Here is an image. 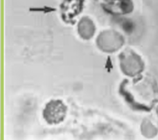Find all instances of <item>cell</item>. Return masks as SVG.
Listing matches in <instances>:
<instances>
[{"label":"cell","mask_w":158,"mask_h":140,"mask_svg":"<svg viewBox=\"0 0 158 140\" xmlns=\"http://www.w3.org/2000/svg\"><path fill=\"white\" fill-rule=\"evenodd\" d=\"M102 7L107 13L118 15L131 13L134 10V3L132 0H106Z\"/></svg>","instance_id":"obj_2"},{"label":"cell","mask_w":158,"mask_h":140,"mask_svg":"<svg viewBox=\"0 0 158 140\" xmlns=\"http://www.w3.org/2000/svg\"><path fill=\"white\" fill-rule=\"evenodd\" d=\"M127 82L128 80H127V79H125V80L122 82V84L120 85V89H119V92H120V94L124 98L125 101L129 104V105L131 107V108L134 110H137V111H151V108H148L146 105H142V104H140L138 103V102H136V101L134 100V98L132 96V94L127 91L126 88H125V85H126Z\"/></svg>","instance_id":"obj_3"},{"label":"cell","mask_w":158,"mask_h":140,"mask_svg":"<svg viewBox=\"0 0 158 140\" xmlns=\"http://www.w3.org/2000/svg\"><path fill=\"white\" fill-rule=\"evenodd\" d=\"M105 68L107 69L108 72H110V71L112 70L113 65H112V60H111L110 57H107V62H106V66H105Z\"/></svg>","instance_id":"obj_7"},{"label":"cell","mask_w":158,"mask_h":140,"mask_svg":"<svg viewBox=\"0 0 158 140\" xmlns=\"http://www.w3.org/2000/svg\"><path fill=\"white\" fill-rule=\"evenodd\" d=\"M95 30L94 22L89 17H83L78 25L79 35L84 40H89L94 35Z\"/></svg>","instance_id":"obj_4"},{"label":"cell","mask_w":158,"mask_h":140,"mask_svg":"<svg viewBox=\"0 0 158 140\" xmlns=\"http://www.w3.org/2000/svg\"><path fill=\"white\" fill-rule=\"evenodd\" d=\"M122 28L127 33H131L134 29V24L131 20L125 18L122 20Z\"/></svg>","instance_id":"obj_5"},{"label":"cell","mask_w":158,"mask_h":140,"mask_svg":"<svg viewBox=\"0 0 158 140\" xmlns=\"http://www.w3.org/2000/svg\"><path fill=\"white\" fill-rule=\"evenodd\" d=\"M66 112L67 107L61 100H51L46 104L43 116L48 124L57 125L64 120Z\"/></svg>","instance_id":"obj_1"},{"label":"cell","mask_w":158,"mask_h":140,"mask_svg":"<svg viewBox=\"0 0 158 140\" xmlns=\"http://www.w3.org/2000/svg\"><path fill=\"white\" fill-rule=\"evenodd\" d=\"M29 11H35V12H43L44 13H48V12H54L56 11V9L51 7H48V6H44L43 8H32L29 9Z\"/></svg>","instance_id":"obj_6"}]
</instances>
